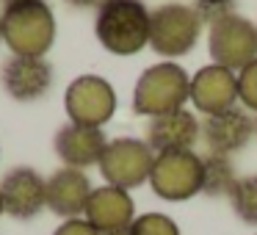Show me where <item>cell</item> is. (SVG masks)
<instances>
[{
  "label": "cell",
  "mask_w": 257,
  "mask_h": 235,
  "mask_svg": "<svg viewBox=\"0 0 257 235\" xmlns=\"http://www.w3.org/2000/svg\"><path fill=\"white\" fill-rule=\"evenodd\" d=\"M150 17L144 0H102L94 14V36L113 56H136L150 45Z\"/></svg>",
  "instance_id": "6da1fadb"
},
{
  "label": "cell",
  "mask_w": 257,
  "mask_h": 235,
  "mask_svg": "<svg viewBox=\"0 0 257 235\" xmlns=\"http://www.w3.org/2000/svg\"><path fill=\"white\" fill-rule=\"evenodd\" d=\"M3 20V42L12 56L45 58L56 42V14L47 0H23L0 9Z\"/></svg>",
  "instance_id": "7a4b0ae2"
},
{
  "label": "cell",
  "mask_w": 257,
  "mask_h": 235,
  "mask_svg": "<svg viewBox=\"0 0 257 235\" xmlns=\"http://www.w3.org/2000/svg\"><path fill=\"white\" fill-rule=\"evenodd\" d=\"M191 100V78L180 64L161 61L139 75L133 89V111L139 116H161L185 108Z\"/></svg>",
  "instance_id": "3957f363"
},
{
  "label": "cell",
  "mask_w": 257,
  "mask_h": 235,
  "mask_svg": "<svg viewBox=\"0 0 257 235\" xmlns=\"http://www.w3.org/2000/svg\"><path fill=\"white\" fill-rule=\"evenodd\" d=\"M205 20L196 6L185 3H163L152 9L150 17V47L163 58H180L194 50L199 42Z\"/></svg>",
  "instance_id": "277c9868"
},
{
  "label": "cell",
  "mask_w": 257,
  "mask_h": 235,
  "mask_svg": "<svg viewBox=\"0 0 257 235\" xmlns=\"http://www.w3.org/2000/svg\"><path fill=\"white\" fill-rule=\"evenodd\" d=\"M207 53L213 64L240 72L257 58V25L235 12L218 17L207 31Z\"/></svg>",
  "instance_id": "5b68a950"
},
{
  "label": "cell",
  "mask_w": 257,
  "mask_h": 235,
  "mask_svg": "<svg viewBox=\"0 0 257 235\" xmlns=\"http://www.w3.org/2000/svg\"><path fill=\"white\" fill-rule=\"evenodd\" d=\"M155 163V152L144 139H133V136H119L111 139L102 152L100 161V174L108 185L116 188H139V185L150 183V172Z\"/></svg>",
  "instance_id": "8992f818"
},
{
  "label": "cell",
  "mask_w": 257,
  "mask_h": 235,
  "mask_svg": "<svg viewBox=\"0 0 257 235\" xmlns=\"http://www.w3.org/2000/svg\"><path fill=\"white\" fill-rule=\"evenodd\" d=\"M150 188L166 202H185L202 194V158L194 150L155 155Z\"/></svg>",
  "instance_id": "52a82bcc"
},
{
  "label": "cell",
  "mask_w": 257,
  "mask_h": 235,
  "mask_svg": "<svg viewBox=\"0 0 257 235\" xmlns=\"http://www.w3.org/2000/svg\"><path fill=\"white\" fill-rule=\"evenodd\" d=\"M64 111L72 125L102 128L113 119L116 91L100 75H78L64 91Z\"/></svg>",
  "instance_id": "ba28073f"
},
{
  "label": "cell",
  "mask_w": 257,
  "mask_h": 235,
  "mask_svg": "<svg viewBox=\"0 0 257 235\" xmlns=\"http://www.w3.org/2000/svg\"><path fill=\"white\" fill-rule=\"evenodd\" d=\"M0 86L12 100L36 102L53 86V64L36 56H9L0 64Z\"/></svg>",
  "instance_id": "9c48e42d"
},
{
  "label": "cell",
  "mask_w": 257,
  "mask_h": 235,
  "mask_svg": "<svg viewBox=\"0 0 257 235\" xmlns=\"http://www.w3.org/2000/svg\"><path fill=\"white\" fill-rule=\"evenodd\" d=\"M0 196L9 216L28 221L39 216L42 207H47V180L31 166H14L0 180Z\"/></svg>",
  "instance_id": "30bf717a"
},
{
  "label": "cell",
  "mask_w": 257,
  "mask_h": 235,
  "mask_svg": "<svg viewBox=\"0 0 257 235\" xmlns=\"http://www.w3.org/2000/svg\"><path fill=\"white\" fill-rule=\"evenodd\" d=\"M191 105L202 116H216L238 105V75L227 67L207 64L191 75Z\"/></svg>",
  "instance_id": "8fae6325"
},
{
  "label": "cell",
  "mask_w": 257,
  "mask_h": 235,
  "mask_svg": "<svg viewBox=\"0 0 257 235\" xmlns=\"http://www.w3.org/2000/svg\"><path fill=\"white\" fill-rule=\"evenodd\" d=\"M83 218L94 229H100L102 235L127 232L133 218H136V202L130 196V191L105 183V185L91 191Z\"/></svg>",
  "instance_id": "7c38bea8"
},
{
  "label": "cell",
  "mask_w": 257,
  "mask_h": 235,
  "mask_svg": "<svg viewBox=\"0 0 257 235\" xmlns=\"http://www.w3.org/2000/svg\"><path fill=\"white\" fill-rule=\"evenodd\" d=\"M105 147L108 139L102 128H83V125L72 122L61 125L56 130V139H53V150L64 161V166L80 169V172L89 166H100Z\"/></svg>",
  "instance_id": "4fadbf2b"
},
{
  "label": "cell",
  "mask_w": 257,
  "mask_h": 235,
  "mask_svg": "<svg viewBox=\"0 0 257 235\" xmlns=\"http://www.w3.org/2000/svg\"><path fill=\"white\" fill-rule=\"evenodd\" d=\"M254 136V116L243 105H235L216 116H202V139L207 144V152H232L243 150Z\"/></svg>",
  "instance_id": "5bb4252c"
},
{
  "label": "cell",
  "mask_w": 257,
  "mask_h": 235,
  "mask_svg": "<svg viewBox=\"0 0 257 235\" xmlns=\"http://www.w3.org/2000/svg\"><path fill=\"white\" fill-rule=\"evenodd\" d=\"M202 139V122L191 111L180 108L172 113L152 116L147 125V144L152 147L155 155L161 152H185L194 150V144Z\"/></svg>",
  "instance_id": "9a60e30c"
},
{
  "label": "cell",
  "mask_w": 257,
  "mask_h": 235,
  "mask_svg": "<svg viewBox=\"0 0 257 235\" xmlns=\"http://www.w3.org/2000/svg\"><path fill=\"white\" fill-rule=\"evenodd\" d=\"M91 183L86 177V172L80 169H56V172L47 177V210L67 218H80L86 213L91 196Z\"/></svg>",
  "instance_id": "2e32d148"
},
{
  "label": "cell",
  "mask_w": 257,
  "mask_h": 235,
  "mask_svg": "<svg viewBox=\"0 0 257 235\" xmlns=\"http://www.w3.org/2000/svg\"><path fill=\"white\" fill-rule=\"evenodd\" d=\"M235 183H238V174H235L229 155H221V152L202 155V194L213 196V199L229 196Z\"/></svg>",
  "instance_id": "e0dca14e"
},
{
  "label": "cell",
  "mask_w": 257,
  "mask_h": 235,
  "mask_svg": "<svg viewBox=\"0 0 257 235\" xmlns=\"http://www.w3.org/2000/svg\"><path fill=\"white\" fill-rule=\"evenodd\" d=\"M227 199L240 221L249 224V227H257V174L238 177Z\"/></svg>",
  "instance_id": "ac0fdd59"
},
{
  "label": "cell",
  "mask_w": 257,
  "mask_h": 235,
  "mask_svg": "<svg viewBox=\"0 0 257 235\" xmlns=\"http://www.w3.org/2000/svg\"><path fill=\"white\" fill-rule=\"evenodd\" d=\"M127 235H183L172 216L166 213H141L133 218Z\"/></svg>",
  "instance_id": "d6986e66"
},
{
  "label": "cell",
  "mask_w": 257,
  "mask_h": 235,
  "mask_svg": "<svg viewBox=\"0 0 257 235\" xmlns=\"http://www.w3.org/2000/svg\"><path fill=\"white\" fill-rule=\"evenodd\" d=\"M235 75H238V102L246 111H257V58Z\"/></svg>",
  "instance_id": "ffe728a7"
},
{
  "label": "cell",
  "mask_w": 257,
  "mask_h": 235,
  "mask_svg": "<svg viewBox=\"0 0 257 235\" xmlns=\"http://www.w3.org/2000/svg\"><path fill=\"white\" fill-rule=\"evenodd\" d=\"M196 12L205 23H216L218 17L232 12V0H196Z\"/></svg>",
  "instance_id": "44dd1931"
},
{
  "label": "cell",
  "mask_w": 257,
  "mask_h": 235,
  "mask_svg": "<svg viewBox=\"0 0 257 235\" xmlns=\"http://www.w3.org/2000/svg\"><path fill=\"white\" fill-rule=\"evenodd\" d=\"M53 235H102V232L94 229L83 216H80V218H67V221H61Z\"/></svg>",
  "instance_id": "7402d4cb"
},
{
  "label": "cell",
  "mask_w": 257,
  "mask_h": 235,
  "mask_svg": "<svg viewBox=\"0 0 257 235\" xmlns=\"http://www.w3.org/2000/svg\"><path fill=\"white\" fill-rule=\"evenodd\" d=\"M64 3L72 9H100L102 0H64Z\"/></svg>",
  "instance_id": "603a6c76"
},
{
  "label": "cell",
  "mask_w": 257,
  "mask_h": 235,
  "mask_svg": "<svg viewBox=\"0 0 257 235\" xmlns=\"http://www.w3.org/2000/svg\"><path fill=\"white\" fill-rule=\"evenodd\" d=\"M0 3H3V6H9V3H23V0H0Z\"/></svg>",
  "instance_id": "cb8c5ba5"
},
{
  "label": "cell",
  "mask_w": 257,
  "mask_h": 235,
  "mask_svg": "<svg viewBox=\"0 0 257 235\" xmlns=\"http://www.w3.org/2000/svg\"><path fill=\"white\" fill-rule=\"evenodd\" d=\"M0 42H3V20H0Z\"/></svg>",
  "instance_id": "d4e9b609"
},
{
  "label": "cell",
  "mask_w": 257,
  "mask_h": 235,
  "mask_svg": "<svg viewBox=\"0 0 257 235\" xmlns=\"http://www.w3.org/2000/svg\"><path fill=\"white\" fill-rule=\"evenodd\" d=\"M3 213H6V210H3V196H0V216H3Z\"/></svg>",
  "instance_id": "484cf974"
},
{
  "label": "cell",
  "mask_w": 257,
  "mask_h": 235,
  "mask_svg": "<svg viewBox=\"0 0 257 235\" xmlns=\"http://www.w3.org/2000/svg\"><path fill=\"white\" fill-rule=\"evenodd\" d=\"M254 136H257V116H254Z\"/></svg>",
  "instance_id": "4316f807"
},
{
  "label": "cell",
  "mask_w": 257,
  "mask_h": 235,
  "mask_svg": "<svg viewBox=\"0 0 257 235\" xmlns=\"http://www.w3.org/2000/svg\"><path fill=\"white\" fill-rule=\"evenodd\" d=\"M113 235H127V232H113Z\"/></svg>",
  "instance_id": "83f0119b"
},
{
  "label": "cell",
  "mask_w": 257,
  "mask_h": 235,
  "mask_svg": "<svg viewBox=\"0 0 257 235\" xmlns=\"http://www.w3.org/2000/svg\"><path fill=\"white\" fill-rule=\"evenodd\" d=\"M254 25H257V23H254Z\"/></svg>",
  "instance_id": "f1b7e54d"
}]
</instances>
